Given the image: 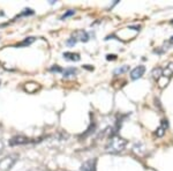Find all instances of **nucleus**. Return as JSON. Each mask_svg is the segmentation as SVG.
Wrapping results in <instances>:
<instances>
[{"instance_id": "1", "label": "nucleus", "mask_w": 173, "mask_h": 171, "mask_svg": "<svg viewBox=\"0 0 173 171\" xmlns=\"http://www.w3.org/2000/svg\"><path fill=\"white\" fill-rule=\"evenodd\" d=\"M128 141L124 138H121L120 135H117V134H113L108 142L105 146V151L106 153H110V154H117V153H120L126 148Z\"/></svg>"}, {"instance_id": "2", "label": "nucleus", "mask_w": 173, "mask_h": 171, "mask_svg": "<svg viewBox=\"0 0 173 171\" xmlns=\"http://www.w3.org/2000/svg\"><path fill=\"white\" fill-rule=\"evenodd\" d=\"M17 160H19V155L17 154H12V155H8V156L4 157L2 160L0 161V170L1 171L11 170L12 168L14 167V164L17 162Z\"/></svg>"}, {"instance_id": "3", "label": "nucleus", "mask_w": 173, "mask_h": 171, "mask_svg": "<svg viewBox=\"0 0 173 171\" xmlns=\"http://www.w3.org/2000/svg\"><path fill=\"white\" fill-rule=\"evenodd\" d=\"M29 142H30L29 138L23 137V135H16L9 140V146H20V145H25Z\"/></svg>"}, {"instance_id": "4", "label": "nucleus", "mask_w": 173, "mask_h": 171, "mask_svg": "<svg viewBox=\"0 0 173 171\" xmlns=\"http://www.w3.org/2000/svg\"><path fill=\"white\" fill-rule=\"evenodd\" d=\"M96 159H90L81 165V171H96Z\"/></svg>"}, {"instance_id": "5", "label": "nucleus", "mask_w": 173, "mask_h": 171, "mask_svg": "<svg viewBox=\"0 0 173 171\" xmlns=\"http://www.w3.org/2000/svg\"><path fill=\"white\" fill-rule=\"evenodd\" d=\"M144 72H145V67L144 66H137V67H135L132 72H130V77H132V80H137V79H140L142 75L144 74Z\"/></svg>"}, {"instance_id": "6", "label": "nucleus", "mask_w": 173, "mask_h": 171, "mask_svg": "<svg viewBox=\"0 0 173 171\" xmlns=\"http://www.w3.org/2000/svg\"><path fill=\"white\" fill-rule=\"evenodd\" d=\"M73 38H75L76 41L79 39L81 42H88L89 41V35L84 30H76L75 32H73Z\"/></svg>"}, {"instance_id": "7", "label": "nucleus", "mask_w": 173, "mask_h": 171, "mask_svg": "<svg viewBox=\"0 0 173 171\" xmlns=\"http://www.w3.org/2000/svg\"><path fill=\"white\" fill-rule=\"evenodd\" d=\"M167 126H169V124H167V120H162V125L159 126V127L157 128V131H156V135L157 137H163L164 134H165V131H166V128H167Z\"/></svg>"}, {"instance_id": "8", "label": "nucleus", "mask_w": 173, "mask_h": 171, "mask_svg": "<svg viewBox=\"0 0 173 171\" xmlns=\"http://www.w3.org/2000/svg\"><path fill=\"white\" fill-rule=\"evenodd\" d=\"M163 76H165V77H171L173 75V63H170V64L167 65L165 68H163Z\"/></svg>"}, {"instance_id": "9", "label": "nucleus", "mask_w": 173, "mask_h": 171, "mask_svg": "<svg viewBox=\"0 0 173 171\" xmlns=\"http://www.w3.org/2000/svg\"><path fill=\"white\" fill-rule=\"evenodd\" d=\"M64 57H65V59L71 60V61H79V60L81 59L80 54L73 53V52H65V53H64Z\"/></svg>"}, {"instance_id": "10", "label": "nucleus", "mask_w": 173, "mask_h": 171, "mask_svg": "<svg viewBox=\"0 0 173 171\" xmlns=\"http://www.w3.org/2000/svg\"><path fill=\"white\" fill-rule=\"evenodd\" d=\"M35 42V37H28V38H25L23 42L19 43L16 46L19 48V46H28V45H30V44H33Z\"/></svg>"}, {"instance_id": "11", "label": "nucleus", "mask_w": 173, "mask_h": 171, "mask_svg": "<svg viewBox=\"0 0 173 171\" xmlns=\"http://www.w3.org/2000/svg\"><path fill=\"white\" fill-rule=\"evenodd\" d=\"M162 74H163V68H161V67L153 68V69H152V72H151V75L155 77V79H157V80L162 76Z\"/></svg>"}, {"instance_id": "12", "label": "nucleus", "mask_w": 173, "mask_h": 171, "mask_svg": "<svg viewBox=\"0 0 173 171\" xmlns=\"http://www.w3.org/2000/svg\"><path fill=\"white\" fill-rule=\"evenodd\" d=\"M63 73H64V77H71L76 74V69L75 68H67L65 71H63Z\"/></svg>"}, {"instance_id": "13", "label": "nucleus", "mask_w": 173, "mask_h": 171, "mask_svg": "<svg viewBox=\"0 0 173 171\" xmlns=\"http://www.w3.org/2000/svg\"><path fill=\"white\" fill-rule=\"evenodd\" d=\"M128 69H129V67H128V66H122V67H120V68H117V69L114 71V74H116V75L122 74V73L127 72Z\"/></svg>"}, {"instance_id": "14", "label": "nucleus", "mask_w": 173, "mask_h": 171, "mask_svg": "<svg viewBox=\"0 0 173 171\" xmlns=\"http://www.w3.org/2000/svg\"><path fill=\"white\" fill-rule=\"evenodd\" d=\"M75 14V11H73V10H71V11L66 12L65 14L61 16V20H65V19H67V18H69V16H72V15H74Z\"/></svg>"}, {"instance_id": "15", "label": "nucleus", "mask_w": 173, "mask_h": 171, "mask_svg": "<svg viewBox=\"0 0 173 171\" xmlns=\"http://www.w3.org/2000/svg\"><path fill=\"white\" fill-rule=\"evenodd\" d=\"M33 10H30V8H25V10H23V12L20 14V16H24V15H33Z\"/></svg>"}, {"instance_id": "16", "label": "nucleus", "mask_w": 173, "mask_h": 171, "mask_svg": "<svg viewBox=\"0 0 173 171\" xmlns=\"http://www.w3.org/2000/svg\"><path fill=\"white\" fill-rule=\"evenodd\" d=\"M50 71H51V72H57V73H61V72H63V68L55 65V66H53V67L50 68Z\"/></svg>"}, {"instance_id": "17", "label": "nucleus", "mask_w": 173, "mask_h": 171, "mask_svg": "<svg viewBox=\"0 0 173 171\" xmlns=\"http://www.w3.org/2000/svg\"><path fill=\"white\" fill-rule=\"evenodd\" d=\"M75 43H76V39L72 37V38H69V39L66 42V44H67V45H69V46H73V45H75Z\"/></svg>"}, {"instance_id": "18", "label": "nucleus", "mask_w": 173, "mask_h": 171, "mask_svg": "<svg viewBox=\"0 0 173 171\" xmlns=\"http://www.w3.org/2000/svg\"><path fill=\"white\" fill-rule=\"evenodd\" d=\"M106 59L108 60H116L117 59V56L116 54H108L106 56Z\"/></svg>"}, {"instance_id": "19", "label": "nucleus", "mask_w": 173, "mask_h": 171, "mask_svg": "<svg viewBox=\"0 0 173 171\" xmlns=\"http://www.w3.org/2000/svg\"><path fill=\"white\" fill-rule=\"evenodd\" d=\"M4 148H5V143H4L2 140H0V153L4 150Z\"/></svg>"}, {"instance_id": "20", "label": "nucleus", "mask_w": 173, "mask_h": 171, "mask_svg": "<svg viewBox=\"0 0 173 171\" xmlns=\"http://www.w3.org/2000/svg\"><path fill=\"white\" fill-rule=\"evenodd\" d=\"M171 41H173V37H172V39H171Z\"/></svg>"}]
</instances>
